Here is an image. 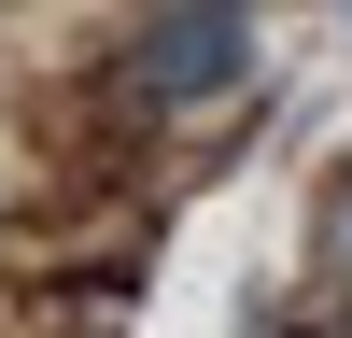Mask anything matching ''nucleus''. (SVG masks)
I'll list each match as a JSON object with an SVG mask.
<instances>
[{
  "mask_svg": "<svg viewBox=\"0 0 352 338\" xmlns=\"http://www.w3.org/2000/svg\"><path fill=\"white\" fill-rule=\"evenodd\" d=\"M240 71H254V14H226V0H184V14H141L127 28V99L141 113H197Z\"/></svg>",
  "mask_w": 352,
  "mask_h": 338,
  "instance_id": "nucleus-1",
  "label": "nucleus"
},
{
  "mask_svg": "<svg viewBox=\"0 0 352 338\" xmlns=\"http://www.w3.org/2000/svg\"><path fill=\"white\" fill-rule=\"evenodd\" d=\"M310 282L352 296V183H324V225H310Z\"/></svg>",
  "mask_w": 352,
  "mask_h": 338,
  "instance_id": "nucleus-2",
  "label": "nucleus"
},
{
  "mask_svg": "<svg viewBox=\"0 0 352 338\" xmlns=\"http://www.w3.org/2000/svg\"><path fill=\"white\" fill-rule=\"evenodd\" d=\"M296 338H352V324H296Z\"/></svg>",
  "mask_w": 352,
  "mask_h": 338,
  "instance_id": "nucleus-3",
  "label": "nucleus"
}]
</instances>
